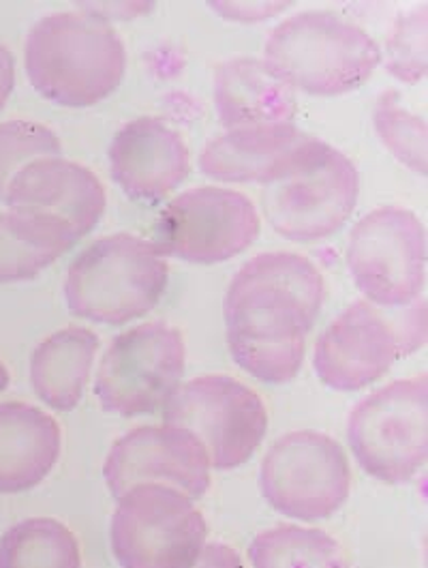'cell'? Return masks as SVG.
Returning <instances> with one entry per match:
<instances>
[{"label":"cell","instance_id":"9c48e42d","mask_svg":"<svg viewBox=\"0 0 428 568\" xmlns=\"http://www.w3.org/2000/svg\"><path fill=\"white\" fill-rule=\"evenodd\" d=\"M347 268L370 305H411L427 280L425 225L398 206L370 211L349 234Z\"/></svg>","mask_w":428,"mask_h":568},{"label":"cell","instance_id":"cb8c5ba5","mask_svg":"<svg viewBox=\"0 0 428 568\" xmlns=\"http://www.w3.org/2000/svg\"><path fill=\"white\" fill-rule=\"evenodd\" d=\"M373 123L381 142L400 163L427 176V123L422 116L402 108L397 91H386L377 99Z\"/></svg>","mask_w":428,"mask_h":568},{"label":"cell","instance_id":"52a82bcc","mask_svg":"<svg viewBox=\"0 0 428 568\" xmlns=\"http://www.w3.org/2000/svg\"><path fill=\"white\" fill-rule=\"evenodd\" d=\"M163 425L179 427L204 444L211 468L245 466L264 443L268 412L262 397L230 376H202L181 384L163 406Z\"/></svg>","mask_w":428,"mask_h":568},{"label":"cell","instance_id":"7c38bea8","mask_svg":"<svg viewBox=\"0 0 428 568\" xmlns=\"http://www.w3.org/2000/svg\"><path fill=\"white\" fill-rule=\"evenodd\" d=\"M259 236L255 204L238 191L195 187L174 197L156 222V247L191 264H218Z\"/></svg>","mask_w":428,"mask_h":568},{"label":"cell","instance_id":"4fadbf2b","mask_svg":"<svg viewBox=\"0 0 428 568\" xmlns=\"http://www.w3.org/2000/svg\"><path fill=\"white\" fill-rule=\"evenodd\" d=\"M358 195L356 165L330 146L313 168L271 185L264 193V211L281 236L319 241L333 236L351 217Z\"/></svg>","mask_w":428,"mask_h":568},{"label":"cell","instance_id":"f546056e","mask_svg":"<svg viewBox=\"0 0 428 568\" xmlns=\"http://www.w3.org/2000/svg\"><path fill=\"white\" fill-rule=\"evenodd\" d=\"M9 382H11V376H9V369L4 367V363L0 361V393L9 386Z\"/></svg>","mask_w":428,"mask_h":568},{"label":"cell","instance_id":"d6986e66","mask_svg":"<svg viewBox=\"0 0 428 568\" xmlns=\"http://www.w3.org/2000/svg\"><path fill=\"white\" fill-rule=\"evenodd\" d=\"M59 420L22 402L0 404V494H22L43 483L61 457Z\"/></svg>","mask_w":428,"mask_h":568},{"label":"cell","instance_id":"83f0119b","mask_svg":"<svg viewBox=\"0 0 428 568\" xmlns=\"http://www.w3.org/2000/svg\"><path fill=\"white\" fill-rule=\"evenodd\" d=\"M193 568H245V565L230 545L211 542V545H204L200 560Z\"/></svg>","mask_w":428,"mask_h":568},{"label":"cell","instance_id":"ba28073f","mask_svg":"<svg viewBox=\"0 0 428 568\" xmlns=\"http://www.w3.org/2000/svg\"><path fill=\"white\" fill-rule=\"evenodd\" d=\"M184 358L176 326L149 322L126 331L101 358L94 379L99 406L126 418L161 410L183 384Z\"/></svg>","mask_w":428,"mask_h":568},{"label":"cell","instance_id":"d4e9b609","mask_svg":"<svg viewBox=\"0 0 428 568\" xmlns=\"http://www.w3.org/2000/svg\"><path fill=\"white\" fill-rule=\"evenodd\" d=\"M59 135L32 121H7L0 125V202L7 183L31 161L61 158Z\"/></svg>","mask_w":428,"mask_h":568},{"label":"cell","instance_id":"7402d4cb","mask_svg":"<svg viewBox=\"0 0 428 568\" xmlns=\"http://www.w3.org/2000/svg\"><path fill=\"white\" fill-rule=\"evenodd\" d=\"M0 568H82V549L61 521L32 517L0 537Z\"/></svg>","mask_w":428,"mask_h":568},{"label":"cell","instance_id":"8992f818","mask_svg":"<svg viewBox=\"0 0 428 568\" xmlns=\"http://www.w3.org/2000/svg\"><path fill=\"white\" fill-rule=\"evenodd\" d=\"M202 510L167 485H137L112 515V554L121 568H193L206 545Z\"/></svg>","mask_w":428,"mask_h":568},{"label":"cell","instance_id":"5b68a950","mask_svg":"<svg viewBox=\"0 0 428 568\" xmlns=\"http://www.w3.org/2000/svg\"><path fill=\"white\" fill-rule=\"evenodd\" d=\"M347 440L365 473L386 485L416 478L428 459V379H398L360 402Z\"/></svg>","mask_w":428,"mask_h":568},{"label":"cell","instance_id":"2e32d148","mask_svg":"<svg viewBox=\"0 0 428 568\" xmlns=\"http://www.w3.org/2000/svg\"><path fill=\"white\" fill-rule=\"evenodd\" d=\"M2 204L11 211L61 217L82 239L101 222L108 195L86 165L61 158L37 159L7 183Z\"/></svg>","mask_w":428,"mask_h":568},{"label":"cell","instance_id":"277c9868","mask_svg":"<svg viewBox=\"0 0 428 568\" xmlns=\"http://www.w3.org/2000/svg\"><path fill=\"white\" fill-rule=\"evenodd\" d=\"M167 280V260L154 243L112 234L73 260L62 290L73 316L121 326L154 310Z\"/></svg>","mask_w":428,"mask_h":568},{"label":"cell","instance_id":"9a60e30c","mask_svg":"<svg viewBox=\"0 0 428 568\" xmlns=\"http://www.w3.org/2000/svg\"><path fill=\"white\" fill-rule=\"evenodd\" d=\"M328 151L330 144L296 125L246 126L208 142L200 168L214 181L275 185L313 168Z\"/></svg>","mask_w":428,"mask_h":568},{"label":"cell","instance_id":"6da1fadb","mask_svg":"<svg viewBox=\"0 0 428 568\" xmlns=\"http://www.w3.org/2000/svg\"><path fill=\"white\" fill-rule=\"evenodd\" d=\"M324 301V277L305 255L262 253L248 260L223 305L232 358L266 384L292 382L303 369L306 335Z\"/></svg>","mask_w":428,"mask_h":568},{"label":"cell","instance_id":"e0dca14e","mask_svg":"<svg viewBox=\"0 0 428 568\" xmlns=\"http://www.w3.org/2000/svg\"><path fill=\"white\" fill-rule=\"evenodd\" d=\"M188 170L183 135L161 119L129 121L110 144L112 179L133 200H163L183 183Z\"/></svg>","mask_w":428,"mask_h":568},{"label":"cell","instance_id":"7a4b0ae2","mask_svg":"<svg viewBox=\"0 0 428 568\" xmlns=\"http://www.w3.org/2000/svg\"><path fill=\"white\" fill-rule=\"evenodd\" d=\"M24 63L37 93L62 108H91L123 84L126 50L108 20L62 11L32 27Z\"/></svg>","mask_w":428,"mask_h":568},{"label":"cell","instance_id":"ffe728a7","mask_svg":"<svg viewBox=\"0 0 428 568\" xmlns=\"http://www.w3.org/2000/svg\"><path fill=\"white\" fill-rule=\"evenodd\" d=\"M96 352L99 337L80 326L62 328L43 339L31 356L34 395L52 410H75L84 397Z\"/></svg>","mask_w":428,"mask_h":568},{"label":"cell","instance_id":"4316f807","mask_svg":"<svg viewBox=\"0 0 428 568\" xmlns=\"http://www.w3.org/2000/svg\"><path fill=\"white\" fill-rule=\"evenodd\" d=\"M214 11L221 18L234 22H264L283 13L289 4L287 2H211Z\"/></svg>","mask_w":428,"mask_h":568},{"label":"cell","instance_id":"30bf717a","mask_svg":"<svg viewBox=\"0 0 428 568\" xmlns=\"http://www.w3.org/2000/svg\"><path fill=\"white\" fill-rule=\"evenodd\" d=\"M259 489L281 515L319 521L347 503L351 468L337 440L319 432H292L266 453Z\"/></svg>","mask_w":428,"mask_h":568},{"label":"cell","instance_id":"ac0fdd59","mask_svg":"<svg viewBox=\"0 0 428 568\" xmlns=\"http://www.w3.org/2000/svg\"><path fill=\"white\" fill-rule=\"evenodd\" d=\"M214 108L227 129L294 125L298 101L266 61L234 59L216 67Z\"/></svg>","mask_w":428,"mask_h":568},{"label":"cell","instance_id":"603a6c76","mask_svg":"<svg viewBox=\"0 0 428 568\" xmlns=\"http://www.w3.org/2000/svg\"><path fill=\"white\" fill-rule=\"evenodd\" d=\"M248 562L253 568H349L338 540L322 530L289 524L253 538Z\"/></svg>","mask_w":428,"mask_h":568},{"label":"cell","instance_id":"484cf974","mask_svg":"<svg viewBox=\"0 0 428 568\" xmlns=\"http://www.w3.org/2000/svg\"><path fill=\"white\" fill-rule=\"evenodd\" d=\"M388 71L402 82L427 75V7L409 11L388 37Z\"/></svg>","mask_w":428,"mask_h":568},{"label":"cell","instance_id":"3957f363","mask_svg":"<svg viewBox=\"0 0 428 568\" xmlns=\"http://www.w3.org/2000/svg\"><path fill=\"white\" fill-rule=\"evenodd\" d=\"M264 61L292 89L333 97L360 89L381 63V50L365 29L335 13L305 11L271 32Z\"/></svg>","mask_w":428,"mask_h":568},{"label":"cell","instance_id":"f1b7e54d","mask_svg":"<svg viewBox=\"0 0 428 568\" xmlns=\"http://www.w3.org/2000/svg\"><path fill=\"white\" fill-rule=\"evenodd\" d=\"M13 87H16V59L0 43V112L7 103V99L13 93Z\"/></svg>","mask_w":428,"mask_h":568},{"label":"cell","instance_id":"44dd1931","mask_svg":"<svg viewBox=\"0 0 428 568\" xmlns=\"http://www.w3.org/2000/svg\"><path fill=\"white\" fill-rule=\"evenodd\" d=\"M80 241L69 223L43 213H0V284L34 280Z\"/></svg>","mask_w":428,"mask_h":568},{"label":"cell","instance_id":"8fae6325","mask_svg":"<svg viewBox=\"0 0 428 568\" xmlns=\"http://www.w3.org/2000/svg\"><path fill=\"white\" fill-rule=\"evenodd\" d=\"M425 342V307L411 324L397 328L375 305L356 301L317 339L313 367L326 386L354 393L384 378L398 356L422 347Z\"/></svg>","mask_w":428,"mask_h":568},{"label":"cell","instance_id":"5bb4252c","mask_svg":"<svg viewBox=\"0 0 428 568\" xmlns=\"http://www.w3.org/2000/svg\"><path fill=\"white\" fill-rule=\"evenodd\" d=\"M211 459L193 434L170 425H146L116 440L103 466L114 498L137 485H167L191 500L211 489Z\"/></svg>","mask_w":428,"mask_h":568}]
</instances>
